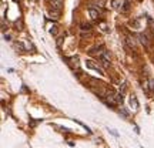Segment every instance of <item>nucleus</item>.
<instances>
[{"label":"nucleus","mask_w":154,"mask_h":148,"mask_svg":"<svg viewBox=\"0 0 154 148\" xmlns=\"http://www.w3.org/2000/svg\"><path fill=\"white\" fill-rule=\"evenodd\" d=\"M100 61H101V64H103L104 67H109V66H110V53L104 50V51L100 54Z\"/></svg>","instance_id":"1"},{"label":"nucleus","mask_w":154,"mask_h":148,"mask_svg":"<svg viewBox=\"0 0 154 148\" xmlns=\"http://www.w3.org/2000/svg\"><path fill=\"white\" fill-rule=\"evenodd\" d=\"M86 66H87V68H91V70H96L97 73H100L101 76H104V70L101 68L100 66H97V64H94V61L91 60H87L86 61Z\"/></svg>","instance_id":"2"},{"label":"nucleus","mask_w":154,"mask_h":148,"mask_svg":"<svg viewBox=\"0 0 154 148\" xmlns=\"http://www.w3.org/2000/svg\"><path fill=\"white\" fill-rule=\"evenodd\" d=\"M50 5L53 7V10H61V6H63V0H50Z\"/></svg>","instance_id":"3"},{"label":"nucleus","mask_w":154,"mask_h":148,"mask_svg":"<svg viewBox=\"0 0 154 148\" xmlns=\"http://www.w3.org/2000/svg\"><path fill=\"white\" fill-rule=\"evenodd\" d=\"M138 40H140V43L143 44L144 47H149L150 46V41H149V38L146 37V34H138Z\"/></svg>","instance_id":"4"},{"label":"nucleus","mask_w":154,"mask_h":148,"mask_svg":"<svg viewBox=\"0 0 154 148\" xmlns=\"http://www.w3.org/2000/svg\"><path fill=\"white\" fill-rule=\"evenodd\" d=\"M88 14H90V17H91L93 20H97V19H99V10H96L93 7L88 9Z\"/></svg>","instance_id":"5"},{"label":"nucleus","mask_w":154,"mask_h":148,"mask_svg":"<svg viewBox=\"0 0 154 148\" xmlns=\"http://www.w3.org/2000/svg\"><path fill=\"white\" fill-rule=\"evenodd\" d=\"M127 43H128V46L130 47H136V41H134V38H131V37H127V40H126Z\"/></svg>","instance_id":"6"},{"label":"nucleus","mask_w":154,"mask_h":148,"mask_svg":"<svg viewBox=\"0 0 154 148\" xmlns=\"http://www.w3.org/2000/svg\"><path fill=\"white\" fill-rule=\"evenodd\" d=\"M128 9H130V2L126 0V2H124V6H123V11H127Z\"/></svg>","instance_id":"7"},{"label":"nucleus","mask_w":154,"mask_h":148,"mask_svg":"<svg viewBox=\"0 0 154 148\" xmlns=\"http://www.w3.org/2000/svg\"><path fill=\"white\" fill-rule=\"evenodd\" d=\"M117 5H119V0H111V9H117Z\"/></svg>","instance_id":"8"},{"label":"nucleus","mask_w":154,"mask_h":148,"mask_svg":"<svg viewBox=\"0 0 154 148\" xmlns=\"http://www.w3.org/2000/svg\"><path fill=\"white\" fill-rule=\"evenodd\" d=\"M56 29H57V27H53V29H51V30H50V33H51V34H56V32H57Z\"/></svg>","instance_id":"9"},{"label":"nucleus","mask_w":154,"mask_h":148,"mask_svg":"<svg viewBox=\"0 0 154 148\" xmlns=\"http://www.w3.org/2000/svg\"><path fill=\"white\" fill-rule=\"evenodd\" d=\"M13 2H19V0H13Z\"/></svg>","instance_id":"10"}]
</instances>
